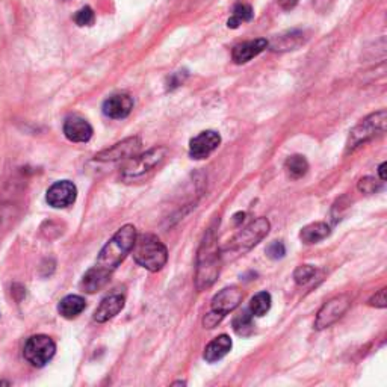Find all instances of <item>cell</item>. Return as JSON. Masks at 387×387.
<instances>
[{
    "label": "cell",
    "mask_w": 387,
    "mask_h": 387,
    "mask_svg": "<svg viewBox=\"0 0 387 387\" xmlns=\"http://www.w3.org/2000/svg\"><path fill=\"white\" fill-rule=\"evenodd\" d=\"M137 236V229L130 224L123 226L117 231L112 239L102 248L94 267L83 274L81 287L85 292L94 294L102 289L109 282L110 275L120 267V263L127 258V254L134 248Z\"/></svg>",
    "instance_id": "6da1fadb"
},
{
    "label": "cell",
    "mask_w": 387,
    "mask_h": 387,
    "mask_svg": "<svg viewBox=\"0 0 387 387\" xmlns=\"http://www.w3.org/2000/svg\"><path fill=\"white\" fill-rule=\"evenodd\" d=\"M219 265H221V254L216 246L215 230L209 229L202 242L200 251L197 258V286L198 289H206L211 287L219 275Z\"/></svg>",
    "instance_id": "7a4b0ae2"
},
{
    "label": "cell",
    "mask_w": 387,
    "mask_h": 387,
    "mask_svg": "<svg viewBox=\"0 0 387 387\" xmlns=\"http://www.w3.org/2000/svg\"><path fill=\"white\" fill-rule=\"evenodd\" d=\"M134 259L139 267L146 268L150 272L161 271L168 260V250L161 239L154 235H139L137 236L134 246Z\"/></svg>",
    "instance_id": "3957f363"
},
{
    "label": "cell",
    "mask_w": 387,
    "mask_h": 387,
    "mask_svg": "<svg viewBox=\"0 0 387 387\" xmlns=\"http://www.w3.org/2000/svg\"><path fill=\"white\" fill-rule=\"evenodd\" d=\"M168 150L165 147H156L151 149L147 153L141 154V156H134L130 162L126 165L121 177L126 182H134L144 179L149 173H151L154 168H158L159 165L167 158Z\"/></svg>",
    "instance_id": "277c9868"
},
{
    "label": "cell",
    "mask_w": 387,
    "mask_h": 387,
    "mask_svg": "<svg viewBox=\"0 0 387 387\" xmlns=\"http://www.w3.org/2000/svg\"><path fill=\"white\" fill-rule=\"evenodd\" d=\"M270 231V221L267 218H258L256 221L250 223L244 230L239 231L235 239L230 242V246L224 250V253L231 254H244L250 251L254 246L268 235Z\"/></svg>",
    "instance_id": "5b68a950"
},
{
    "label": "cell",
    "mask_w": 387,
    "mask_h": 387,
    "mask_svg": "<svg viewBox=\"0 0 387 387\" xmlns=\"http://www.w3.org/2000/svg\"><path fill=\"white\" fill-rule=\"evenodd\" d=\"M57 352V345L53 339L46 335H35L26 340L23 348V357L35 368H42L53 359Z\"/></svg>",
    "instance_id": "8992f818"
},
{
    "label": "cell",
    "mask_w": 387,
    "mask_h": 387,
    "mask_svg": "<svg viewBox=\"0 0 387 387\" xmlns=\"http://www.w3.org/2000/svg\"><path fill=\"white\" fill-rule=\"evenodd\" d=\"M386 121H387L386 110H380V112L372 114L371 117L364 118L362 123L357 125L351 132L350 141H348V149L354 150L366 141L375 138L377 135L384 134Z\"/></svg>",
    "instance_id": "52a82bcc"
},
{
    "label": "cell",
    "mask_w": 387,
    "mask_h": 387,
    "mask_svg": "<svg viewBox=\"0 0 387 387\" xmlns=\"http://www.w3.org/2000/svg\"><path fill=\"white\" fill-rule=\"evenodd\" d=\"M351 300L348 295H339L335 296L333 300H330L328 303H325L320 308L316 320H315V327L318 330H323L330 327L331 324H335L337 319H340L347 313V311L350 308Z\"/></svg>",
    "instance_id": "ba28073f"
},
{
    "label": "cell",
    "mask_w": 387,
    "mask_h": 387,
    "mask_svg": "<svg viewBox=\"0 0 387 387\" xmlns=\"http://www.w3.org/2000/svg\"><path fill=\"white\" fill-rule=\"evenodd\" d=\"M141 139L138 137L134 138H127L121 142H117L115 146L110 149H106L100 151L96 156L97 162H118L123 159H132L137 156L139 149H141Z\"/></svg>",
    "instance_id": "9c48e42d"
},
{
    "label": "cell",
    "mask_w": 387,
    "mask_h": 387,
    "mask_svg": "<svg viewBox=\"0 0 387 387\" xmlns=\"http://www.w3.org/2000/svg\"><path fill=\"white\" fill-rule=\"evenodd\" d=\"M77 187L70 180H59L53 183L46 194V202L54 209L69 207L76 202Z\"/></svg>",
    "instance_id": "30bf717a"
},
{
    "label": "cell",
    "mask_w": 387,
    "mask_h": 387,
    "mask_svg": "<svg viewBox=\"0 0 387 387\" xmlns=\"http://www.w3.org/2000/svg\"><path fill=\"white\" fill-rule=\"evenodd\" d=\"M221 144V137L215 130H204L191 139L190 154L192 159H204L214 153Z\"/></svg>",
    "instance_id": "8fae6325"
},
{
    "label": "cell",
    "mask_w": 387,
    "mask_h": 387,
    "mask_svg": "<svg viewBox=\"0 0 387 387\" xmlns=\"http://www.w3.org/2000/svg\"><path fill=\"white\" fill-rule=\"evenodd\" d=\"M94 134L93 126L79 115H73L65 120L64 135L71 142H88Z\"/></svg>",
    "instance_id": "7c38bea8"
},
{
    "label": "cell",
    "mask_w": 387,
    "mask_h": 387,
    "mask_svg": "<svg viewBox=\"0 0 387 387\" xmlns=\"http://www.w3.org/2000/svg\"><path fill=\"white\" fill-rule=\"evenodd\" d=\"M242 291L236 286L226 287L221 292H218L214 300H212V311L221 315H227L230 312H233L235 308L241 304L242 301Z\"/></svg>",
    "instance_id": "4fadbf2b"
},
{
    "label": "cell",
    "mask_w": 387,
    "mask_h": 387,
    "mask_svg": "<svg viewBox=\"0 0 387 387\" xmlns=\"http://www.w3.org/2000/svg\"><path fill=\"white\" fill-rule=\"evenodd\" d=\"M134 109V98L129 94H114L103 103V114L112 120L126 118Z\"/></svg>",
    "instance_id": "5bb4252c"
},
{
    "label": "cell",
    "mask_w": 387,
    "mask_h": 387,
    "mask_svg": "<svg viewBox=\"0 0 387 387\" xmlns=\"http://www.w3.org/2000/svg\"><path fill=\"white\" fill-rule=\"evenodd\" d=\"M125 303H126V298L121 294H110L105 296L102 303L96 308L94 320H97V323L100 324L108 323L109 319L115 318L121 311H123Z\"/></svg>",
    "instance_id": "9a60e30c"
},
{
    "label": "cell",
    "mask_w": 387,
    "mask_h": 387,
    "mask_svg": "<svg viewBox=\"0 0 387 387\" xmlns=\"http://www.w3.org/2000/svg\"><path fill=\"white\" fill-rule=\"evenodd\" d=\"M268 44L270 42L265 38L246 41L242 44H238V46L233 49L231 57H233V61L236 64H246V62L251 61L253 58H256L258 54H260L265 49L268 47Z\"/></svg>",
    "instance_id": "2e32d148"
},
{
    "label": "cell",
    "mask_w": 387,
    "mask_h": 387,
    "mask_svg": "<svg viewBox=\"0 0 387 387\" xmlns=\"http://www.w3.org/2000/svg\"><path fill=\"white\" fill-rule=\"evenodd\" d=\"M231 350V339L227 335H221L215 337L204 350V360L209 363H215L226 357Z\"/></svg>",
    "instance_id": "e0dca14e"
},
{
    "label": "cell",
    "mask_w": 387,
    "mask_h": 387,
    "mask_svg": "<svg viewBox=\"0 0 387 387\" xmlns=\"http://www.w3.org/2000/svg\"><path fill=\"white\" fill-rule=\"evenodd\" d=\"M85 307H86V301L83 296L67 295L61 300L58 306V312L65 319H74L85 311Z\"/></svg>",
    "instance_id": "ac0fdd59"
},
{
    "label": "cell",
    "mask_w": 387,
    "mask_h": 387,
    "mask_svg": "<svg viewBox=\"0 0 387 387\" xmlns=\"http://www.w3.org/2000/svg\"><path fill=\"white\" fill-rule=\"evenodd\" d=\"M330 235V226L327 223H312L306 226L300 238L304 244H318V242L324 241Z\"/></svg>",
    "instance_id": "d6986e66"
},
{
    "label": "cell",
    "mask_w": 387,
    "mask_h": 387,
    "mask_svg": "<svg viewBox=\"0 0 387 387\" xmlns=\"http://www.w3.org/2000/svg\"><path fill=\"white\" fill-rule=\"evenodd\" d=\"M284 168L292 179H300V177L306 175L308 171V162L301 154H294L289 156L284 163Z\"/></svg>",
    "instance_id": "ffe728a7"
},
{
    "label": "cell",
    "mask_w": 387,
    "mask_h": 387,
    "mask_svg": "<svg viewBox=\"0 0 387 387\" xmlns=\"http://www.w3.org/2000/svg\"><path fill=\"white\" fill-rule=\"evenodd\" d=\"M271 303H272V300H271V295L268 292H259L258 295H254L251 298L248 311L253 316L260 318L270 312Z\"/></svg>",
    "instance_id": "44dd1931"
},
{
    "label": "cell",
    "mask_w": 387,
    "mask_h": 387,
    "mask_svg": "<svg viewBox=\"0 0 387 387\" xmlns=\"http://www.w3.org/2000/svg\"><path fill=\"white\" fill-rule=\"evenodd\" d=\"M253 17H254V13H253V8L250 5H247V4H236L233 6V16H231V18H229L227 26L230 29H236V28H239L241 23H246V21H250Z\"/></svg>",
    "instance_id": "7402d4cb"
},
{
    "label": "cell",
    "mask_w": 387,
    "mask_h": 387,
    "mask_svg": "<svg viewBox=\"0 0 387 387\" xmlns=\"http://www.w3.org/2000/svg\"><path fill=\"white\" fill-rule=\"evenodd\" d=\"M303 42V32H289L286 37L282 35L272 42V50H294Z\"/></svg>",
    "instance_id": "603a6c76"
},
{
    "label": "cell",
    "mask_w": 387,
    "mask_h": 387,
    "mask_svg": "<svg viewBox=\"0 0 387 387\" xmlns=\"http://www.w3.org/2000/svg\"><path fill=\"white\" fill-rule=\"evenodd\" d=\"M16 207L11 203H0V236L13 227L16 219Z\"/></svg>",
    "instance_id": "cb8c5ba5"
},
{
    "label": "cell",
    "mask_w": 387,
    "mask_h": 387,
    "mask_svg": "<svg viewBox=\"0 0 387 387\" xmlns=\"http://www.w3.org/2000/svg\"><path fill=\"white\" fill-rule=\"evenodd\" d=\"M233 328L238 335L241 336H247L251 333L253 330V315L250 313V311H246L239 313L235 319H233Z\"/></svg>",
    "instance_id": "d4e9b609"
},
{
    "label": "cell",
    "mask_w": 387,
    "mask_h": 387,
    "mask_svg": "<svg viewBox=\"0 0 387 387\" xmlns=\"http://www.w3.org/2000/svg\"><path fill=\"white\" fill-rule=\"evenodd\" d=\"M73 20H74V23H76L77 26H81V28L93 26V25H94V21H96V14H94L93 8H90V6H83V8H81V9L77 11V13L74 14Z\"/></svg>",
    "instance_id": "484cf974"
},
{
    "label": "cell",
    "mask_w": 387,
    "mask_h": 387,
    "mask_svg": "<svg viewBox=\"0 0 387 387\" xmlns=\"http://www.w3.org/2000/svg\"><path fill=\"white\" fill-rule=\"evenodd\" d=\"M316 274V270L312 267V265H300L294 272V279L298 284H306L307 282H311Z\"/></svg>",
    "instance_id": "4316f807"
},
{
    "label": "cell",
    "mask_w": 387,
    "mask_h": 387,
    "mask_svg": "<svg viewBox=\"0 0 387 387\" xmlns=\"http://www.w3.org/2000/svg\"><path fill=\"white\" fill-rule=\"evenodd\" d=\"M267 254H268L270 259H274V260L283 259L284 254H286V247L282 241H274L268 246Z\"/></svg>",
    "instance_id": "83f0119b"
},
{
    "label": "cell",
    "mask_w": 387,
    "mask_h": 387,
    "mask_svg": "<svg viewBox=\"0 0 387 387\" xmlns=\"http://www.w3.org/2000/svg\"><path fill=\"white\" fill-rule=\"evenodd\" d=\"M381 187L380 183H377V180H374L372 177H364V179H362L359 182V190L364 194H374L377 192Z\"/></svg>",
    "instance_id": "f1b7e54d"
},
{
    "label": "cell",
    "mask_w": 387,
    "mask_h": 387,
    "mask_svg": "<svg viewBox=\"0 0 387 387\" xmlns=\"http://www.w3.org/2000/svg\"><path fill=\"white\" fill-rule=\"evenodd\" d=\"M371 306L374 307H379V308H384L387 306V298H386V287H383V289H380L377 294H375L371 301H369Z\"/></svg>",
    "instance_id": "f546056e"
},
{
    "label": "cell",
    "mask_w": 387,
    "mask_h": 387,
    "mask_svg": "<svg viewBox=\"0 0 387 387\" xmlns=\"http://www.w3.org/2000/svg\"><path fill=\"white\" fill-rule=\"evenodd\" d=\"M224 318V315H221V313H216V312H211L209 315H206V318L203 319V324L206 328H214L216 327L219 323H221V319Z\"/></svg>",
    "instance_id": "4dcf8cb0"
},
{
    "label": "cell",
    "mask_w": 387,
    "mask_h": 387,
    "mask_svg": "<svg viewBox=\"0 0 387 387\" xmlns=\"http://www.w3.org/2000/svg\"><path fill=\"white\" fill-rule=\"evenodd\" d=\"M331 2H333V0H313V5L318 11H325L331 5Z\"/></svg>",
    "instance_id": "1f68e13d"
},
{
    "label": "cell",
    "mask_w": 387,
    "mask_h": 387,
    "mask_svg": "<svg viewBox=\"0 0 387 387\" xmlns=\"http://www.w3.org/2000/svg\"><path fill=\"white\" fill-rule=\"evenodd\" d=\"M277 4H279L283 9L289 11V9H292V8H295V6H296L298 0H277Z\"/></svg>",
    "instance_id": "d6a6232c"
},
{
    "label": "cell",
    "mask_w": 387,
    "mask_h": 387,
    "mask_svg": "<svg viewBox=\"0 0 387 387\" xmlns=\"http://www.w3.org/2000/svg\"><path fill=\"white\" fill-rule=\"evenodd\" d=\"M379 174H380V179L381 182H384L387 177H386V163H381L380 165V168H379Z\"/></svg>",
    "instance_id": "836d02e7"
}]
</instances>
